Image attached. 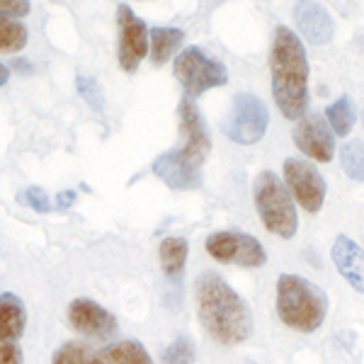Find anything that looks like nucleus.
<instances>
[{
	"mask_svg": "<svg viewBox=\"0 0 364 364\" xmlns=\"http://www.w3.org/2000/svg\"><path fill=\"white\" fill-rule=\"evenodd\" d=\"M195 299L204 331L221 345H240L252 336V314L228 282L216 272H202Z\"/></svg>",
	"mask_w": 364,
	"mask_h": 364,
	"instance_id": "obj_1",
	"label": "nucleus"
},
{
	"mask_svg": "<svg viewBox=\"0 0 364 364\" xmlns=\"http://www.w3.org/2000/svg\"><path fill=\"white\" fill-rule=\"evenodd\" d=\"M269 73H272V97L282 117L304 119L309 107V58L294 29L284 25L274 29Z\"/></svg>",
	"mask_w": 364,
	"mask_h": 364,
	"instance_id": "obj_2",
	"label": "nucleus"
},
{
	"mask_svg": "<svg viewBox=\"0 0 364 364\" xmlns=\"http://www.w3.org/2000/svg\"><path fill=\"white\" fill-rule=\"evenodd\" d=\"M328 314V299L321 287L299 274H282L277 279V316L284 326L299 333H314Z\"/></svg>",
	"mask_w": 364,
	"mask_h": 364,
	"instance_id": "obj_3",
	"label": "nucleus"
},
{
	"mask_svg": "<svg viewBox=\"0 0 364 364\" xmlns=\"http://www.w3.org/2000/svg\"><path fill=\"white\" fill-rule=\"evenodd\" d=\"M252 197H255L257 214L262 219V226L269 233L279 238H294L299 228L296 207L291 202V195L287 185L272 170H262L252 182Z\"/></svg>",
	"mask_w": 364,
	"mask_h": 364,
	"instance_id": "obj_4",
	"label": "nucleus"
},
{
	"mask_svg": "<svg viewBox=\"0 0 364 364\" xmlns=\"http://www.w3.org/2000/svg\"><path fill=\"white\" fill-rule=\"evenodd\" d=\"M54 364H154L139 340H117L105 348H92L83 340H68L51 357Z\"/></svg>",
	"mask_w": 364,
	"mask_h": 364,
	"instance_id": "obj_5",
	"label": "nucleus"
},
{
	"mask_svg": "<svg viewBox=\"0 0 364 364\" xmlns=\"http://www.w3.org/2000/svg\"><path fill=\"white\" fill-rule=\"evenodd\" d=\"M173 70H175V78L185 87V95L192 100L204 95L211 87L228 83V73H226L224 63L209 58L202 49H197V46L182 49L180 54L175 56Z\"/></svg>",
	"mask_w": 364,
	"mask_h": 364,
	"instance_id": "obj_6",
	"label": "nucleus"
},
{
	"mask_svg": "<svg viewBox=\"0 0 364 364\" xmlns=\"http://www.w3.org/2000/svg\"><path fill=\"white\" fill-rule=\"evenodd\" d=\"M267 124H269V114L265 102L257 95H252V92H238L233 97L224 124H221V132L233 144L250 146L265 136Z\"/></svg>",
	"mask_w": 364,
	"mask_h": 364,
	"instance_id": "obj_7",
	"label": "nucleus"
},
{
	"mask_svg": "<svg viewBox=\"0 0 364 364\" xmlns=\"http://www.w3.org/2000/svg\"><path fill=\"white\" fill-rule=\"evenodd\" d=\"M204 248L214 260L233 262L240 267H262L267 262V252L262 243L250 233L240 231H219L211 233Z\"/></svg>",
	"mask_w": 364,
	"mask_h": 364,
	"instance_id": "obj_8",
	"label": "nucleus"
},
{
	"mask_svg": "<svg viewBox=\"0 0 364 364\" xmlns=\"http://www.w3.org/2000/svg\"><path fill=\"white\" fill-rule=\"evenodd\" d=\"M202 156L182 146V149H173L158 156L151 170L173 190H197L202 187Z\"/></svg>",
	"mask_w": 364,
	"mask_h": 364,
	"instance_id": "obj_9",
	"label": "nucleus"
},
{
	"mask_svg": "<svg viewBox=\"0 0 364 364\" xmlns=\"http://www.w3.org/2000/svg\"><path fill=\"white\" fill-rule=\"evenodd\" d=\"M284 185L311 214H316L326 202V180L318 173V168L311 166L304 158H287L284 161Z\"/></svg>",
	"mask_w": 364,
	"mask_h": 364,
	"instance_id": "obj_10",
	"label": "nucleus"
},
{
	"mask_svg": "<svg viewBox=\"0 0 364 364\" xmlns=\"http://www.w3.org/2000/svg\"><path fill=\"white\" fill-rule=\"evenodd\" d=\"M117 22H119V66L127 73H134L151 51V29L124 3L117 8Z\"/></svg>",
	"mask_w": 364,
	"mask_h": 364,
	"instance_id": "obj_11",
	"label": "nucleus"
},
{
	"mask_svg": "<svg viewBox=\"0 0 364 364\" xmlns=\"http://www.w3.org/2000/svg\"><path fill=\"white\" fill-rule=\"evenodd\" d=\"M68 323L78 336L92 340V343L112 340L119 331L114 316L92 299H73L68 304Z\"/></svg>",
	"mask_w": 364,
	"mask_h": 364,
	"instance_id": "obj_12",
	"label": "nucleus"
},
{
	"mask_svg": "<svg viewBox=\"0 0 364 364\" xmlns=\"http://www.w3.org/2000/svg\"><path fill=\"white\" fill-rule=\"evenodd\" d=\"M294 144L304 156L328 163L336 156V134L321 114H306L294 127Z\"/></svg>",
	"mask_w": 364,
	"mask_h": 364,
	"instance_id": "obj_13",
	"label": "nucleus"
},
{
	"mask_svg": "<svg viewBox=\"0 0 364 364\" xmlns=\"http://www.w3.org/2000/svg\"><path fill=\"white\" fill-rule=\"evenodd\" d=\"M294 22L299 32L304 34V39L314 46L328 44L333 39V34H336L333 17L318 3H299L294 8Z\"/></svg>",
	"mask_w": 364,
	"mask_h": 364,
	"instance_id": "obj_14",
	"label": "nucleus"
},
{
	"mask_svg": "<svg viewBox=\"0 0 364 364\" xmlns=\"http://www.w3.org/2000/svg\"><path fill=\"white\" fill-rule=\"evenodd\" d=\"M333 262H336L338 272L350 282L355 291L364 294V250L348 236H338L333 243Z\"/></svg>",
	"mask_w": 364,
	"mask_h": 364,
	"instance_id": "obj_15",
	"label": "nucleus"
},
{
	"mask_svg": "<svg viewBox=\"0 0 364 364\" xmlns=\"http://www.w3.org/2000/svg\"><path fill=\"white\" fill-rule=\"evenodd\" d=\"M178 114H180L182 134H185V149H190L192 154L207 158L209 149H211V139H209L207 124H204V117L195 105V100L187 97V95L182 97Z\"/></svg>",
	"mask_w": 364,
	"mask_h": 364,
	"instance_id": "obj_16",
	"label": "nucleus"
},
{
	"mask_svg": "<svg viewBox=\"0 0 364 364\" xmlns=\"http://www.w3.org/2000/svg\"><path fill=\"white\" fill-rule=\"evenodd\" d=\"M27 326V311L22 299L13 294V291H5L0 294V340L3 343H17L25 333Z\"/></svg>",
	"mask_w": 364,
	"mask_h": 364,
	"instance_id": "obj_17",
	"label": "nucleus"
},
{
	"mask_svg": "<svg viewBox=\"0 0 364 364\" xmlns=\"http://www.w3.org/2000/svg\"><path fill=\"white\" fill-rule=\"evenodd\" d=\"M187 252H190V245H187L185 238L180 236H168L161 240V248H158V257H161V267L166 272V277L170 282H178L185 272V262H187Z\"/></svg>",
	"mask_w": 364,
	"mask_h": 364,
	"instance_id": "obj_18",
	"label": "nucleus"
},
{
	"mask_svg": "<svg viewBox=\"0 0 364 364\" xmlns=\"http://www.w3.org/2000/svg\"><path fill=\"white\" fill-rule=\"evenodd\" d=\"M185 42V32L178 27H154L151 29V61L156 66H163L178 54V49Z\"/></svg>",
	"mask_w": 364,
	"mask_h": 364,
	"instance_id": "obj_19",
	"label": "nucleus"
},
{
	"mask_svg": "<svg viewBox=\"0 0 364 364\" xmlns=\"http://www.w3.org/2000/svg\"><path fill=\"white\" fill-rule=\"evenodd\" d=\"M326 122H328V127L333 129L336 136H348V134L352 132V127H355V122H357V112H355V102H352V97L343 95V97H338L333 105H328Z\"/></svg>",
	"mask_w": 364,
	"mask_h": 364,
	"instance_id": "obj_20",
	"label": "nucleus"
},
{
	"mask_svg": "<svg viewBox=\"0 0 364 364\" xmlns=\"http://www.w3.org/2000/svg\"><path fill=\"white\" fill-rule=\"evenodd\" d=\"M27 44V27L15 17L0 13V54H17Z\"/></svg>",
	"mask_w": 364,
	"mask_h": 364,
	"instance_id": "obj_21",
	"label": "nucleus"
},
{
	"mask_svg": "<svg viewBox=\"0 0 364 364\" xmlns=\"http://www.w3.org/2000/svg\"><path fill=\"white\" fill-rule=\"evenodd\" d=\"M340 166H343L345 175L355 182H364V141L350 139L340 149Z\"/></svg>",
	"mask_w": 364,
	"mask_h": 364,
	"instance_id": "obj_22",
	"label": "nucleus"
},
{
	"mask_svg": "<svg viewBox=\"0 0 364 364\" xmlns=\"http://www.w3.org/2000/svg\"><path fill=\"white\" fill-rule=\"evenodd\" d=\"M163 364H195V345L187 338H178L163 350Z\"/></svg>",
	"mask_w": 364,
	"mask_h": 364,
	"instance_id": "obj_23",
	"label": "nucleus"
},
{
	"mask_svg": "<svg viewBox=\"0 0 364 364\" xmlns=\"http://www.w3.org/2000/svg\"><path fill=\"white\" fill-rule=\"evenodd\" d=\"M75 85H78V92L85 97V102L90 105L92 109H102L105 105V97H102V90H100L97 80L87 78V75H78V80H75Z\"/></svg>",
	"mask_w": 364,
	"mask_h": 364,
	"instance_id": "obj_24",
	"label": "nucleus"
},
{
	"mask_svg": "<svg viewBox=\"0 0 364 364\" xmlns=\"http://www.w3.org/2000/svg\"><path fill=\"white\" fill-rule=\"evenodd\" d=\"M25 199H27V207H32L34 211H39V214H49L51 211V199L46 195L44 187H39V185L27 187Z\"/></svg>",
	"mask_w": 364,
	"mask_h": 364,
	"instance_id": "obj_25",
	"label": "nucleus"
},
{
	"mask_svg": "<svg viewBox=\"0 0 364 364\" xmlns=\"http://www.w3.org/2000/svg\"><path fill=\"white\" fill-rule=\"evenodd\" d=\"M0 364H25L22 348L17 343H3L0 340Z\"/></svg>",
	"mask_w": 364,
	"mask_h": 364,
	"instance_id": "obj_26",
	"label": "nucleus"
},
{
	"mask_svg": "<svg viewBox=\"0 0 364 364\" xmlns=\"http://www.w3.org/2000/svg\"><path fill=\"white\" fill-rule=\"evenodd\" d=\"M29 10H32V3H27V0H0V13L8 15V17H25L29 15Z\"/></svg>",
	"mask_w": 364,
	"mask_h": 364,
	"instance_id": "obj_27",
	"label": "nucleus"
},
{
	"mask_svg": "<svg viewBox=\"0 0 364 364\" xmlns=\"http://www.w3.org/2000/svg\"><path fill=\"white\" fill-rule=\"evenodd\" d=\"M73 202H75V192L73 190H63V192H58V195H56V207L58 209H68Z\"/></svg>",
	"mask_w": 364,
	"mask_h": 364,
	"instance_id": "obj_28",
	"label": "nucleus"
},
{
	"mask_svg": "<svg viewBox=\"0 0 364 364\" xmlns=\"http://www.w3.org/2000/svg\"><path fill=\"white\" fill-rule=\"evenodd\" d=\"M10 80V68L5 63H0V85H5Z\"/></svg>",
	"mask_w": 364,
	"mask_h": 364,
	"instance_id": "obj_29",
	"label": "nucleus"
},
{
	"mask_svg": "<svg viewBox=\"0 0 364 364\" xmlns=\"http://www.w3.org/2000/svg\"><path fill=\"white\" fill-rule=\"evenodd\" d=\"M362 122H364V114H362Z\"/></svg>",
	"mask_w": 364,
	"mask_h": 364,
	"instance_id": "obj_30",
	"label": "nucleus"
}]
</instances>
